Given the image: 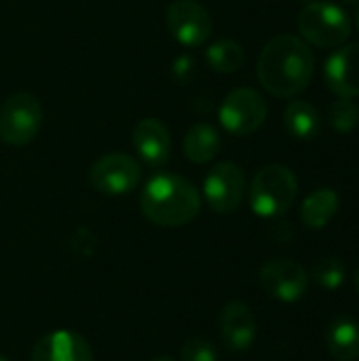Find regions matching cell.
<instances>
[{
    "mask_svg": "<svg viewBox=\"0 0 359 361\" xmlns=\"http://www.w3.org/2000/svg\"><path fill=\"white\" fill-rule=\"evenodd\" d=\"M315 70V59L305 40L292 34L271 38L260 51L256 74L260 85L275 97H296L303 93Z\"/></svg>",
    "mask_w": 359,
    "mask_h": 361,
    "instance_id": "1",
    "label": "cell"
},
{
    "mask_svg": "<svg viewBox=\"0 0 359 361\" xmlns=\"http://www.w3.org/2000/svg\"><path fill=\"white\" fill-rule=\"evenodd\" d=\"M144 218L163 228L193 222L201 212V195L193 182L176 173H159L148 180L140 195Z\"/></svg>",
    "mask_w": 359,
    "mask_h": 361,
    "instance_id": "2",
    "label": "cell"
},
{
    "mask_svg": "<svg viewBox=\"0 0 359 361\" xmlns=\"http://www.w3.org/2000/svg\"><path fill=\"white\" fill-rule=\"evenodd\" d=\"M298 195V182L290 167L267 165L262 167L250 186L252 212L260 218H275L286 214Z\"/></svg>",
    "mask_w": 359,
    "mask_h": 361,
    "instance_id": "3",
    "label": "cell"
},
{
    "mask_svg": "<svg viewBox=\"0 0 359 361\" xmlns=\"http://www.w3.org/2000/svg\"><path fill=\"white\" fill-rule=\"evenodd\" d=\"M298 32L300 36L320 47V49H336L351 34V21L347 13L332 2H307L298 15Z\"/></svg>",
    "mask_w": 359,
    "mask_h": 361,
    "instance_id": "4",
    "label": "cell"
},
{
    "mask_svg": "<svg viewBox=\"0 0 359 361\" xmlns=\"http://www.w3.org/2000/svg\"><path fill=\"white\" fill-rule=\"evenodd\" d=\"M42 125L40 102L25 91L8 95L0 106V140L8 146H28Z\"/></svg>",
    "mask_w": 359,
    "mask_h": 361,
    "instance_id": "5",
    "label": "cell"
},
{
    "mask_svg": "<svg viewBox=\"0 0 359 361\" xmlns=\"http://www.w3.org/2000/svg\"><path fill=\"white\" fill-rule=\"evenodd\" d=\"M267 102L252 87H239L231 91L220 106V123L233 135H252L267 121Z\"/></svg>",
    "mask_w": 359,
    "mask_h": 361,
    "instance_id": "6",
    "label": "cell"
},
{
    "mask_svg": "<svg viewBox=\"0 0 359 361\" xmlns=\"http://www.w3.org/2000/svg\"><path fill=\"white\" fill-rule=\"evenodd\" d=\"M142 178L140 163L125 152H108L99 157L89 169L91 186L108 197H121L131 192Z\"/></svg>",
    "mask_w": 359,
    "mask_h": 361,
    "instance_id": "7",
    "label": "cell"
},
{
    "mask_svg": "<svg viewBox=\"0 0 359 361\" xmlns=\"http://www.w3.org/2000/svg\"><path fill=\"white\" fill-rule=\"evenodd\" d=\"M203 195L207 205L216 214H233L245 195L243 169L233 161H222L209 169L203 182Z\"/></svg>",
    "mask_w": 359,
    "mask_h": 361,
    "instance_id": "8",
    "label": "cell"
},
{
    "mask_svg": "<svg viewBox=\"0 0 359 361\" xmlns=\"http://www.w3.org/2000/svg\"><path fill=\"white\" fill-rule=\"evenodd\" d=\"M262 290L279 302H296L309 290L307 271L290 258H273L260 267Z\"/></svg>",
    "mask_w": 359,
    "mask_h": 361,
    "instance_id": "9",
    "label": "cell"
},
{
    "mask_svg": "<svg viewBox=\"0 0 359 361\" xmlns=\"http://www.w3.org/2000/svg\"><path fill=\"white\" fill-rule=\"evenodd\" d=\"M212 27L209 11L195 0H176L167 6V30L182 47H201Z\"/></svg>",
    "mask_w": 359,
    "mask_h": 361,
    "instance_id": "10",
    "label": "cell"
},
{
    "mask_svg": "<svg viewBox=\"0 0 359 361\" xmlns=\"http://www.w3.org/2000/svg\"><path fill=\"white\" fill-rule=\"evenodd\" d=\"M326 85L339 97H359V42L339 47L326 61Z\"/></svg>",
    "mask_w": 359,
    "mask_h": 361,
    "instance_id": "11",
    "label": "cell"
},
{
    "mask_svg": "<svg viewBox=\"0 0 359 361\" xmlns=\"http://www.w3.org/2000/svg\"><path fill=\"white\" fill-rule=\"evenodd\" d=\"M30 361H93V351L78 332L55 330L34 345Z\"/></svg>",
    "mask_w": 359,
    "mask_h": 361,
    "instance_id": "12",
    "label": "cell"
},
{
    "mask_svg": "<svg viewBox=\"0 0 359 361\" xmlns=\"http://www.w3.org/2000/svg\"><path fill=\"white\" fill-rule=\"evenodd\" d=\"M131 144L140 159L150 167H161L171 154V135L159 118H142L131 133Z\"/></svg>",
    "mask_w": 359,
    "mask_h": 361,
    "instance_id": "13",
    "label": "cell"
},
{
    "mask_svg": "<svg viewBox=\"0 0 359 361\" xmlns=\"http://www.w3.org/2000/svg\"><path fill=\"white\" fill-rule=\"evenodd\" d=\"M220 332L229 351L233 353L248 351L254 345L258 332L252 309L239 300L229 302L220 313Z\"/></svg>",
    "mask_w": 359,
    "mask_h": 361,
    "instance_id": "14",
    "label": "cell"
},
{
    "mask_svg": "<svg viewBox=\"0 0 359 361\" xmlns=\"http://www.w3.org/2000/svg\"><path fill=\"white\" fill-rule=\"evenodd\" d=\"M184 157L197 165H205L216 159L222 148V140L216 127L209 123H195L184 135Z\"/></svg>",
    "mask_w": 359,
    "mask_h": 361,
    "instance_id": "15",
    "label": "cell"
},
{
    "mask_svg": "<svg viewBox=\"0 0 359 361\" xmlns=\"http://www.w3.org/2000/svg\"><path fill=\"white\" fill-rule=\"evenodd\" d=\"M326 345L336 361L359 360V324L351 317H339L328 326Z\"/></svg>",
    "mask_w": 359,
    "mask_h": 361,
    "instance_id": "16",
    "label": "cell"
},
{
    "mask_svg": "<svg viewBox=\"0 0 359 361\" xmlns=\"http://www.w3.org/2000/svg\"><path fill=\"white\" fill-rule=\"evenodd\" d=\"M336 212H339V195L332 188H320L303 201L300 222L311 231H320L334 218Z\"/></svg>",
    "mask_w": 359,
    "mask_h": 361,
    "instance_id": "17",
    "label": "cell"
},
{
    "mask_svg": "<svg viewBox=\"0 0 359 361\" xmlns=\"http://www.w3.org/2000/svg\"><path fill=\"white\" fill-rule=\"evenodd\" d=\"M284 123H286L288 133L296 140H313V137H317L320 127H322L317 108L305 99L290 102V106L286 108V114H284Z\"/></svg>",
    "mask_w": 359,
    "mask_h": 361,
    "instance_id": "18",
    "label": "cell"
},
{
    "mask_svg": "<svg viewBox=\"0 0 359 361\" xmlns=\"http://www.w3.org/2000/svg\"><path fill=\"white\" fill-rule=\"evenodd\" d=\"M205 61L214 72L222 74H233L237 72L243 61H245V51L239 42L235 40H218L207 47L205 51Z\"/></svg>",
    "mask_w": 359,
    "mask_h": 361,
    "instance_id": "19",
    "label": "cell"
},
{
    "mask_svg": "<svg viewBox=\"0 0 359 361\" xmlns=\"http://www.w3.org/2000/svg\"><path fill=\"white\" fill-rule=\"evenodd\" d=\"M345 262L336 256L320 258L311 269V279L324 290H336L345 283Z\"/></svg>",
    "mask_w": 359,
    "mask_h": 361,
    "instance_id": "20",
    "label": "cell"
},
{
    "mask_svg": "<svg viewBox=\"0 0 359 361\" xmlns=\"http://www.w3.org/2000/svg\"><path fill=\"white\" fill-rule=\"evenodd\" d=\"M330 123L339 133H349L359 125V106L349 97H339L330 108Z\"/></svg>",
    "mask_w": 359,
    "mask_h": 361,
    "instance_id": "21",
    "label": "cell"
},
{
    "mask_svg": "<svg viewBox=\"0 0 359 361\" xmlns=\"http://www.w3.org/2000/svg\"><path fill=\"white\" fill-rule=\"evenodd\" d=\"M182 361H218V351L205 338H190L182 347Z\"/></svg>",
    "mask_w": 359,
    "mask_h": 361,
    "instance_id": "22",
    "label": "cell"
},
{
    "mask_svg": "<svg viewBox=\"0 0 359 361\" xmlns=\"http://www.w3.org/2000/svg\"><path fill=\"white\" fill-rule=\"evenodd\" d=\"M355 288H358V292H359V267H358V271H355Z\"/></svg>",
    "mask_w": 359,
    "mask_h": 361,
    "instance_id": "23",
    "label": "cell"
},
{
    "mask_svg": "<svg viewBox=\"0 0 359 361\" xmlns=\"http://www.w3.org/2000/svg\"><path fill=\"white\" fill-rule=\"evenodd\" d=\"M152 361H174L171 357H157V360H152Z\"/></svg>",
    "mask_w": 359,
    "mask_h": 361,
    "instance_id": "24",
    "label": "cell"
},
{
    "mask_svg": "<svg viewBox=\"0 0 359 361\" xmlns=\"http://www.w3.org/2000/svg\"><path fill=\"white\" fill-rule=\"evenodd\" d=\"M0 361H8V360H6V357H2V355H0Z\"/></svg>",
    "mask_w": 359,
    "mask_h": 361,
    "instance_id": "25",
    "label": "cell"
},
{
    "mask_svg": "<svg viewBox=\"0 0 359 361\" xmlns=\"http://www.w3.org/2000/svg\"><path fill=\"white\" fill-rule=\"evenodd\" d=\"M345 2H358V0H345Z\"/></svg>",
    "mask_w": 359,
    "mask_h": 361,
    "instance_id": "26",
    "label": "cell"
},
{
    "mask_svg": "<svg viewBox=\"0 0 359 361\" xmlns=\"http://www.w3.org/2000/svg\"><path fill=\"white\" fill-rule=\"evenodd\" d=\"M358 25H359V11H358Z\"/></svg>",
    "mask_w": 359,
    "mask_h": 361,
    "instance_id": "27",
    "label": "cell"
}]
</instances>
